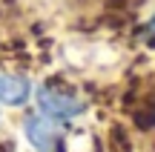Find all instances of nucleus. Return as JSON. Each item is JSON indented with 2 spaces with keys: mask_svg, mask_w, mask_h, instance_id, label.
<instances>
[{
  "mask_svg": "<svg viewBox=\"0 0 155 152\" xmlns=\"http://www.w3.org/2000/svg\"><path fill=\"white\" fill-rule=\"evenodd\" d=\"M38 101H40V109H43L49 118L55 121H66V118H75V115L83 112V103L78 98L66 95V92L55 89V86H46V89L38 92Z\"/></svg>",
  "mask_w": 155,
  "mask_h": 152,
  "instance_id": "f257e3e1",
  "label": "nucleus"
},
{
  "mask_svg": "<svg viewBox=\"0 0 155 152\" xmlns=\"http://www.w3.org/2000/svg\"><path fill=\"white\" fill-rule=\"evenodd\" d=\"M0 152H15V141L12 138H3L0 141Z\"/></svg>",
  "mask_w": 155,
  "mask_h": 152,
  "instance_id": "39448f33",
  "label": "nucleus"
},
{
  "mask_svg": "<svg viewBox=\"0 0 155 152\" xmlns=\"http://www.w3.org/2000/svg\"><path fill=\"white\" fill-rule=\"evenodd\" d=\"M26 135L40 152H49L55 147V129L40 118H26Z\"/></svg>",
  "mask_w": 155,
  "mask_h": 152,
  "instance_id": "7ed1b4c3",
  "label": "nucleus"
},
{
  "mask_svg": "<svg viewBox=\"0 0 155 152\" xmlns=\"http://www.w3.org/2000/svg\"><path fill=\"white\" fill-rule=\"evenodd\" d=\"M29 101V80L20 75H3L0 72V103L20 106Z\"/></svg>",
  "mask_w": 155,
  "mask_h": 152,
  "instance_id": "f03ea898",
  "label": "nucleus"
},
{
  "mask_svg": "<svg viewBox=\"0 0 155 152\" xmlns=\"http://www.w3.org/2000/svg\"><path fill=\"white\" fill-rule=\"evenodd\" d=\"M109 149L112 152H132V144H129L124 126H112L109 129Z\"/></svg>",
  "mask_w": 155,
  "mask_h": 152,
  "instance_id": "20e7f679",
  "label": "nucleus"
},
{
  "mask_svg": "<svg viewBox=\"0 0 155 152\" xmlns=\"http://www.w3.org/2000/svg\"><path fill=\"white\" fill-rule=\"evenodd\" d=\"M144 34H155V17H152V20L144 26Z\"/></svg>",
  "mask_w": 155,
  "mask_h": 152,
  "instance_id": "423d86ee",
  "label": "nucleus"
}]
</instances>
